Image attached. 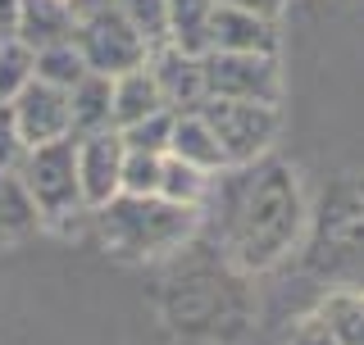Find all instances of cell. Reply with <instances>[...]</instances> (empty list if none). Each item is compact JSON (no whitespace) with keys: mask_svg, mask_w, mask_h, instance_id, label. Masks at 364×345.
Listing matches in <instances>:
<instances>
[{"mask_svg":"<svg viewBox=\"0 0 364 345\" xmlns=\"http://www.w3.org/2000/svg\"><path fill=\"white\" fill-rule=\"evenodd\" d=\"M232 250L246 268H269L296 246L305 227L301 182L287 164H259L232 204Z\"/></svg>","mask_w":364,"mask_h":345,"instance_id":"6da1fadb","label":"cell"},{"mask_svg":"<svg viewBox=\"0 0 364 345\" xmlns=\"http://www.w3.org/2000/svg\"><path fill=\"white\" fill-rule=\"evenodd\" d=\"M196 223H200L196 204H178V200H164V195L119 191L114 200H105L96 209V232L105 241V250L119 259L168 255L196 232Z\"/></svg>","mask_w":364,"mask_h":345,"instance_id":"7a4b0ae2","label":"cell"},{"mask_svg":"<svg viewBox=\"0 0 364 345\" xmlns=\"http://www.w3.org/2000/svg\"><path fill=\"white\" fill-rule=\"evenodd\" d=\"M28 200L37 204L41 223H68L87 209L82 200V177H77V141L60 136L46 146H28L23 164L14 168Z\"/></svg>","mask_w":364,"mask_h":345,"instance_id":"3957f363","label":"cell"},{"mask_svg":"<svg viewBox=\"0 0 364 345\" xmlns=\"http://www.w3.org/2000/svg\"><path fill=\"white\" fill-rule=\"evenodd\" d=\"M73 45L82 50L91 73H105V77H119V73L141 68L151 60V41L132 28L123 5H105V9L82 14L77 18V32H73Z\"/></svg>","mask_w":364,"mask_h":345,"instance_id":"277c9868","label":"cell"},{"mask_svg":"<svg viewBox=\"0 0 364 345\" xmlns=\"http://www.w3.org/2000/svg\"><path fill=\"white\" fill-rule=\"evenodd\" d=\"M200 114L214 128V136H219V146L228 155V168L255 164V159L278 141V128H282L278 105H255V100H214V96H205Z\"/></svg>","mask_w":364,"mask_h":345,"instance_id":"5b68a950","label":"cell"},{"mask_svg":"<svg viewBox=\"0 0 364 345\" xmlns=\"http://www.w3.org/2000/svg\"><path fill=\"white\" fill-rule=\"evenodd\" d=\"M205 96L214 100H255V105H278L282 77L278 55H246V50H205Z\"/></svg>","mask_w":364,"mask_h":345,"instance_id":"8992f818","label":"cell"},{"mask_svg":"<svg viewBox=\"0 0 364 345\" xmlns=\"http://www.w3.org/2000/svg\"><path fill=\"white\" fill-rule=\"evenodd\" d=\"M77 141V177H82V200L87 209H100L105 200L123 191V146L119 128L109 132H91V136H73Z\"/></svg>","mask_w":364,"mask_h":345,"instance_id":"52a82bcc","label":"cell"},{"mask_svg":"<svg viewBox=\"0 0 364 345\" xmlns=\"http://www.w3.org/2000/svg\"><path fill=\"white\" fill-rule=\"evenodd\" d=\"M9 105H14V123H18V132H23V141H28V146H46V141H60V136L73 132L68 91L41 82V77H32V82L9 100Z\"/></svg>","mask_w":364,"mask_h":345,"instance_id":"ba28073f","label":"cell"},{"mask_svg":"<svg viewBox=\"0 0 364 345\" xmlns=\"http://www.w3.org/2000/svg\"><path fill=\"white\" fill-rule=\"evenodd\" d=\"M151 73L159 82V96H164V105L173 114H187V109H200L205 100V68H200V55H187L178 50L173 41L155 45L151 50Z\"/></svg>","mask_w":364,"mask_h":345,"instance_id":"9c48e42d","label":"cell"},{"mask_svg":"<svg viewBox=\"0 0 364 345\" xmlns=\"http://www.w3.org/2000/svg\"><path fill=\"white\" fill-rule=\"evenodd\" d=\"M210 50H246V55H278V23L250 9L219 5L210 18Z\"/></svg>","mask_w":364,"mask_h":345,"instance_id":"30bf717a","label":"cell"},{"mask_svg":"<svg viewBox=\"0 0 364 345\" xmlns=\"http://www.w3.org/2000/svg\"><path fill=\"white\" fill-rule=\"evenodd\" d=\"M73 32H77V14L68 0H23L18 5V37L32 50L64 45V41H73Z\"/></svg>","mask_w":364,"mask_h":345,"instance_id":"8fae6325","label":"cell"},{"mask_svg":"<svg viewBox=\"0 0 364 345\" xmlns=\"http://www.w3.org/2000/svg\"><path fill=\"white\" fill-rule=\"evenodd\" d=\"M68 114H73V132L68 136H91L114 128V77L105 73H82V82L68 91Z\"/></svg>","mask_w":364,"mask_h":345,"instance_id":"7c38bea8","label":"cell"},{"mask_svg":"<svg viewBox=\"0 0 364 345\" xmlns=\"http://www.w3.org/2000/svg\"><path fill=\"white\" fill-rule=\"evenodd\" d=\"M168 155L187 159V164H196L205 172L228 168V155H223L219 136H214V128L205 123L200 109H187V114H178V119H173V141H168Z\"/></svg>","mask_w":364,"mask_h":345,"instance_id":"4fadbf2b","label":"cell"},{"mask_svg":"<svg viewBox=\"0 0 364 345\" xmlns=\"http://www.w3.org/2000/svg\"><path fill=\"white\" fill-rule=\"evenodd\" d=\"M155 109H168L164 96H159V82L151 73V64L128 68V73L114 77V128H128V123L146 119Z\"/></svg>","mask_w":364,"mask_h":345,"instance_id":"5bb4252c","label":"cell"},{"mask_svg":"<svg viewBox=\"0 0 364 345\" xmlns=\"http://www.w3.org/2000/svg\"><path fill=\"white\" fill-rule=\"evenodd\" d=\"M214 9H219V0H168V41L187 55H205Z\"/></svg>","mask_w":364,"mask_h":345,"instance_id":"9a60e30c","label":"cell"},{"mask_svg":"<svg viewBox=\"0 0 364 345\" xmlns=\"http://www.w3.org/2000/svg\"><path fill=\"white\" fill-rule=\"evenodd\" d=\"M37 223H41V214H37V204L28 200L18 172H5V168H0V241L28 236Z\"/></svg>","mask_w":364,"mask_h":345,"instance_id":"2e32d148","label":"cell"},{"mask_svg":"<svg viewBox=\"0 0 364 345\" xmlns=\"http://www.w3.org/2000/svg\"><path fill=\"white\" fill-rule=\"evenodd\" d=\"M318 318L328 323L337 345H364V295H355V291L328 295V300L318 305Z\"/></svg>","mask_w":364,"mask_h":345,"instance_id":"e0dca14e","label":"cell"},{"mask_svg":"<svg viewBox=\"0 0 364 345\" xmlns=\"http://www.w3.org/2000/svg\"><path fill=\"white\" fill-rule=\"evenodd\" d=\"M32 77H37V50L23 37H5L0 41V100H14Z\"/></svg>","mask_w":364,"mask_h":345,"instance_id":"ac0fdd59","label":"cell"},{"mask_svg":"<svg viewBox=\"0 0 364 345\" xmlns=\"http://www.w3.org/2000/svg\"><path fill=\"white\" fill-rule=\"evenodd\" d=\"M82 73H87V60H82V50H77L73 41L37 50V77L41 82H50L60 91H73L77 82H82Z\"/></svg>","mask_w":364,"mask_h":345,"instance_id":"d6986e66","label":"cell"},{"mask_svg":"<svg viewBox=\"0 0 364 345\" xmlns=\"http://www.w3.org/2000/svg\"><path fill=\"white\" fill-rule=\"evenodd\" d=\"M205 187H210V172L187 164L178 155H164V172H159V195L164 200H178V204H200Z\"/></svg>","mask_w":364,"mask_h":345,"instance_id":"ffe728a7","label":"cell"},{"mask_svg":"<svg viewBox=\"0 0 364 345\" xmlns=\"http://www.w3.org/2000/svg\"><path fill=\"white\" fill-rule=\"evenodd\" d=\"M173 119H178L173 109H155V114H146V119L128 123V128H119V136H123V146H128V150L168 155V141H173Z\"/></svg>","mask_w":364,"mask_h":345,"instance_id":"44dd1931","label":"cell"},{"mask_svg":"<svg viewBox=\"0 0 364 345\" xmlns=\"http://www.w3.org/2000/svg\"><path fill=\"white\" fill-rule=\"evenodd\" d=\"M159 172H164V155L128 150L123 155V191L128 195H159Z\"/></svg>","mask_w":364,"mask_h":345,"instance_id":"7402d4cb","label":"cell"},{"mask_svg":"<svg viewBox=\"0 0 364 345\" xmlns=\"http://www.w3.org/2000/svg\"><path fill=\"white\" fill-rule=\"evenodd\" d=\"M119 5L132 18V28L151 41V50L168 41V0H119Z\"/></svg>","mask_w":364,"mask_h":345,"instance_id":"603a6c76","label":"cell"},{"mask_svg":"<svg viewBox=\"0 0 364 345\" xmlns=\"http://www.w3.org/2000/svg\"><path fill=\"white\" fill-rule=\"evenodd\" d=\"M23 155H28V141H23V132H18V123H14V105L0 100V168L14 172L23 164Z\"/></svg>","mask_w":364,"mask_h":345,"instance_id":"cb8c5ba5","label":"cell"},{"mask_svg":"<svg viewBox=\"0 0 364 345\" xmlns=\"http://www.w3.org/2000/svg\"><path fill=\"white\" fill-rule=\"evenodd\" d=\"M291 345H337V336L328 332V323H323V318L314 314V318H305V323L291 332Z\"/></svg>","mask_w":364,"mask_h":345,"instance_id":"d4e9b609","label":"cell"},{"mask_svg":"<svg viewBox=\"0 0 364 345\" xmlns=\"http://www.w3.org/2000/svg\"><path fill=\"white\" fill-rule=\"evenodd\" d=\"M18 5L23 0H0V41L18 37Z\"/></svg>","mask_w":364,"mask_h":345,"instance_id":"484cf974","label":"cell"},{"mask_svg":"<svg viewBox=\"0 0 364 345\" xmlns=\"http://www.w3.org/2000/svg\"><path fill=\"white\" fill-rule=\"evenodd\" d=\"M219 5H232V9H250V14H264V18H278L282 0H219Z\"/></svg>","mask_w":364,"mask_h":345,"instance_id":"4316f807","label":"cell"}]
</instances>
